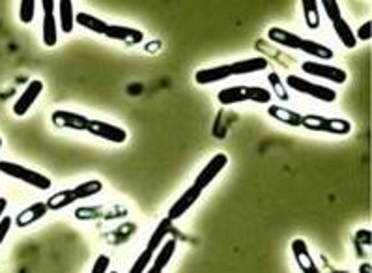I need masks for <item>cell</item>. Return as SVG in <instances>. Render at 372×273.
I'll use <instances>...</instances> for the list:
<instances>
[{"label":"cell","mask_w":372,"mask_h":273,"mask_svg":"<svg viewBox=\"0 0 372 273\" xmlns=\"http://www.w3.org/2000/svg\"><path fill=\"white\" fill-rule=\"evenodd\" d=\"M270 60L264 56H253V59L238 60L232 64H221V66H212V68H204L198 70L195 73V83L197 85H213L219 80L229 79V77H238V75H251V73H258V71L268 70Z\"/></svg>","instance_id":"6da1fadb"},{"label":"cell","mask_w":372,"mask_h":273,"mask_svg":"<svg viewBox=\"0 0 372 273\" xmlns=\"http://www.w3.org/2000/svg\"><path fill=\"white\" fill-rule=\"evenodd\" d=\"M271 92L264 86H229L217 94V99L221 105H236V103H260V105H270Z\"/></svg>","instance_id":"7a4b0ae2"},{"label":"cell","mask_w":372,"mask_h":273,"mask_svg":"<svg viewBox=\"0 0 372 273\" xmlns=\"http://www.w3.org/2000/svg\"><path fill=\"white\" fill-rule=\"evenodd\" d=\"M169 231H170V221L165 217L160 225L155 226V231L152 232V236H150L148 243L144 247V251L138 255L135 264L131 266V269H129V273H144L150 268V264H152V260H154L155 257V253L160 251V247L163 245V241H165Z\"/></svg>","instance_id":"3957f363"},{"label":"cell","mask_w":372,"mask_h":273,"mask_svg":"<svg viewBox=\"0 0 372 273\" xmlns=\"http://www.w3.org/2000/svg\"><path fill=\"white\" fill-rule=\"evenodd\" d=\"M320 6L324 8L328 17H330L331 25H333V30H335V34L339 36L340 43H342L346 49H356L357 47L356 34H354L352 27L346 23L344 17H342L339 2H337V0H322Z\"/></svg>","instance_id":"277c9868"},{"label":"cell","mask_w":372,"mask_h":273,"mask_svg":"<svg viewBox=\"0 0 372 273\" xmlns=\"http://www.w3.org/2000/svg\"><path fill=\"white\" fill-rule=\"evenodd\" d=\"M0 172L6 174V176L21 180L27 186H32V188L40 189V191H47L53 186L51 178H47L42 172L32 171V169H27V166L23 165H17V163H11V161H0Z\"/></svg>","instance_id":"5b68a950"},{"label":"cell","mask_w":372,"mask_h":273,"mask_svg":"<svg viewBox=\"0 0 372 273\" xmlns=\"http://www.w3.org/2000/svg\"><path fill=\"white\" fill-rule=\"evenodd\" d=\"M284 85H287L288 88H292V90L299 92V94H304V96L313 97L316 102H322V103L337 102V92L333 90V88L324 85H316L313 80L301 79L299 75H287Z\"/></svg>","instance_id":"8992f818"},{"label":"cell","mask_w":372,"mask_h":273,"mask_svg":"<svg viewBox=\"0 0 372 273\" xmlns=\"http://www.w3.org/2000/svg\"><path fill=\"white\" fill-rule=\"evenodd\" d=\"M301 128L316 133H331V135H350L352 123L344 118H328L318 114H305L301 120Z\"/></svg>","instance_id":"52a82bcc"},{"label":"cell","mask_w":372,"mask_h":273,"mask_svg":"<svg viewBox=\"0 0 372 273\" xmlns=\"http://www.w3.org/2000/svg\"><path fill=\"white\" fill-rule=\"evenodd\" d=\"M301 70H304L307 75L331 80V83H335V85H344L346 80H348V73H346L342 68L331 66L328 64V62H320V60H307V62L301 64Z\"/></svg>","instance_id":"ba28073f"},{"label":"cell","mask_w":372,"mask_h":273,"mask_svg":"<svg viewBox=\"0 0 372 273\" xmlns=\"http://www.w3.org/2000/svg\"><path fill=\"white\" fill-rule=\"evenodd\" d=\"M86 131L97 137V139L109 140V142H114V145H124L128 140L126 129L118 128L114 123L103 122V120H88Z\"/></svg>","instance_id":"9c48e42d"},{"label":"cell","mask_w":372,"mask_h":273,"mask_svg":"<svg viewBox=\"0 0 372 273\" xmlns=\"http://www.w3.org/2000/svg\"><path fill=\"white\" fill-rule=\"evenodd\" d=\"M227 165H229V156H227V154H215V156L204 165L203 171L198 172L197 180H195L193 186L200 189V191H204V189L219 176V172L223 171Z\"/></svg>","instance_id":"30bf717a"},{"label":"cell","mask_w":372,"mask_h":273,"mask_svg":"<svg viewBox=\"0 0 372 273\" xmlns=\"http://www.w3.org/2000/svg\"><path fill=\"white\" fill-rule=\"evenodd\" d=\"M54 0H43V25H42V36L43 45L47 47H54L59 43V28H56V19H54Z\"/></svg>","instance_id":"8fae6325"},{"label":"cell","mask_w":372,"mask_h":273,"mask_svg":"<svg viewBox=\"0 0 372 273\" xmlns=\"http://www.w3.org/2000/svg\"><path fill=\"white\" fill-rule=\"evenodd\" d=\"M43 92V83L40 79H32L27 85V88L23 90V94L17 97V102L13 103V114L16 116H25L30 111L36 99L42 96Z\"/></svg>","instance_id":"7c38bea8"},{"label":"cell","mask_w":372,"mask_h":273,"mask_svg":"<svg viewBox=\"0 0 372 273\" xmlns=\"http://www.w3.org/2000/svg\"><path fill=\"white\" fill-rule=\"evenodd\" d=\"M88 120L85 114L73 113V111H54L51 114V122L53 126L60 129H71V131H86V126H88Z\"/></svg>","instance_id":"4fadbf2b"},{"label":"cell","mask_w":372,"mask_h":273,"mask_svg":"<svg viewBox=\"0 0 372 273\" xmlns=\"http://www.w3.org/2000/svg\"><path fill=\"white\" fill-rule=\"evenodd\" d=\"M200 195H203V191L198 188H195V186H191V188L187 189L186 193L181 195L178 200H176L172 206H170L169 214H167V219L172 223V221H178L181 217V215H186L189 210L197 204V200L200 198Z\"/></svg>","instance_id":"5bb4252c"},{"label":"cell","mask_w":372,"mask_h":273,"mask_svg":"<svg viewBox=\"0 0 372 273\" xmlns=\"http://www.w3.org/2000/svg\"><path fill=\"white\" fill-rule=\"evenodd\" d=\"M103 36L109 40H114V42L126 43V45H138V43L144 42L143 30L131 27H122V25H109Z\"/></svg>","instance_id":"9a60e30c"},{"label":"cell","mask_w":372,"mask_h":273,"mask_svg":"<svg viewBox=\"0 0 372 273\" xmlns=\"http://www.w3.org/2000/svg\"><path fill=\"white\" fill-rule=\"evenodd\" d=\"M290 247H292L294 260L298 264V268L301 269V273H320L318 266H316V262H314L313 257H311L307 241L301 240V238H296Z\"/></svg>","instance_id":"2e32d148"},{"label":"cell","mask_w":372,"mask_h":273,"mask_svg":"<svg viewBox=\"0 0 372 273\" xmlns=\"http://www.w3.org/2000/svg\"><path fill=\"white\" fill-rule=\"evenodd\" d=\"M176 253V240H167L163 241V245L160 247V251L155 253L154 260L150 264V268L144 273H163V269L167 268L174 257Z\"/></svg>","instance_id":"e0dca14e"},{"label":"cell","mask_w":372,"mask_h":273,"mask_svg":"<svg viewBox=\"0 0 372 273\" xmlns=\"http://www.w3.org/2000/svg\"><path fill=\"white\" fill-rule=\"evenodd\" d=\"M47 202H36L32 204V206L23 210V212H19L13 223H16L19 229H27V226H30L32 223H36V221L43 219V217L47 215Z\"/></svg>","instance_id":"ac0fdd59"},{"label":"cell","mask_w":372,"mask_h":273,"mask_svg":"<svg viewBox=\"0 0 372 273\" xmlns=\"http://www.w3.org/2000/svg\"><path fill=\"white\" fill-rule=\"evenodd\" d=\"M268 114H270L273 120L277 122L284 123V126H290V128H301V120H304V114L294 111V109L282 107V105H270L268 107Z\"/></svg>","instance_id":"d6986e66"},{"label":"cell","mask_w":372,"mask_h":273,"mask_svg":"<svg viewBox=\"0 0 372 273\" xmlns=\"http://www.w3.org/2000/svg\"><path fill=\"white\" fill-rule=\"evenodd\" d=\"M268 38L273 43H279L282 47L294 49V51H299V45H301V40H304L301 36H298V34L290 32V30L281 27H271L270 30H268Z\"/></svg>","instance_id":"ffe728a7"},{"label":"cell","mask_w":372,"mask_h":273,"mask_svg":"<svg viewBox=\"0 0 372 273\" xmlns=\"http://www.w3.org/2000/svg\"><path fill=\"white\" fill-rule=\"evenodd\" d=\"M75 23L79 25V27L86 28V30H90V32L94 34H100V36H103L107 30V27H109V23L103 21V19H100V17L92 16V13H86V11H80V13H77L75 16Z\"/></svg>","instance_id":"44dd1931"},{"label":"cell","mask_w":372,"mask_h":273,"mask_svg":"<svg viewBox=\"0 0 372 273\" xmlns=\"http://www.w3.org/2000/svg\"><path fill=\"white\" fill-rule=\"evenodd\" d=\"M60 11V28H62V32L64 34H71L73 32L75 27V10H73V2L71 0H60L56 2Z\"/></svg>","instance_id":"7402d4cb"},{"label":"cell","mask_w":372,"mask_h":273,"mask_svg":"<svg viewBox=\"0 0 372 273\" xmlns=\"http://www.w3.org/2000/svg\"><path fill=\"white\" fill-rule=\"evenodd\" d=\"M301 10H304V17L307 27L311 30H318L322 25L320 19V2L318 0H301Z\"/></svg>","instance_id":"603a6c76"},{"label":"cell","mask_w":372,"mask_h":273,"mask_svg":"<svg viewBox=\"0 0 372 273\" xmlns=\"http://www.w3.org/2000/svg\"><path fill=\"white\" fill-rule=\"evenodd\" d=\"M73 193L77 197V200H85V198H92L100 195L103 191V183L100 180H88V182H83L79 186H75Z\"/></svg>","instance_id":"cb8c5ba5"},{"label":"cell","mask_w":372,"mask_h":273,"mask_svg":"<svg viewBox=\"0 0 372 273\" xmlns=\"http://www.w3.org/2000/svg\"><path fill=\"white\" fill-rule=\"evenodd\" d=\"M75 200H77V197H75L73 189H64V191H59V193L51 195V197L47 198V208L56 212V210H62V208L71 206Z\"/></svg>","instance_id":"d4e9b609"},{"label":"cell","mask_w":372,"mask_h":273,"mask_svg":"<svg viewBox=\"0 0 372 273\" xmlns=\"http://www.w3.org/2000/svg\"><path fill=\"white\" fill-rule=\"evenodd\" d=\"M36 16V0H21L19 2V19L25 25H30Z\"/></svg>","instance_id":"484cf974"},{"label":"cell","mask_w":372,"mask_h":273,"mask_svg":"<svg viewBox=\"0 0 372 273\" xmlns=\"http://www.w3.org/2000/svg\"><path fill=\"white\" fill-rule=\"evenodd\" d=\"M268 80H270L271 85V96L281 97V99H288V92H287V85H284V80H281L279 73H270L268 75Z\"/></svg>","instance_id":"4316f807"},{"label":"cell","mask_w":372,"mask_h":273,"mask_svg":"<svg viewBox=\"0 0 372 273\" xmlns=\"http://www.w3.org/2000/svg\"><path fill=\"white\" fill-rule=\"evenodd\" d=\"M109 268H111V258L107 257V255H100L96 258L94 266H92L90 273H109Z\"/></svg>","instance_id":"83f0119b"},{"label":"cell","mask_w":372,"mask_h":273,"mask_svg":"<svg viewBox=\"0 0 372 273\" xmlns=\"http://www.w3.org/2000/svg\"><path fill=\"white\" fill-rule=\"evenodd\" d=\"M371 28H372V23L371 21H365L361 25V27L357 28V34H356V40L357 42H359V40H361V42H368V40H371Z\"/></svg>","instance_id":"f1b7e54d"},{"label":"cell","mask_w":372,"mask_h":273,"mask_svg":"<svg viewBox=\"0 0 372 273\" xmlns=\"http://www.w3.org/2000/svg\"><path fill=\"white\" fill-rule=\"evenodd\" d=\"M11 225H13V219L8 217V215H4V217L0 219V245L4 243L6 236H8V232H10Z\"/></svg>","instance_id":"f546056e"},{"label":"cell","mask_w":372,"mask_h":273,"mask_svg":"<svg viewBox=\"0 0 372 273\" xmlns=\"http://www.w3.org/2000/svg\"><path fill=\"white\" fill-rule=\"evenodd\" d=\"M6 208H8V200L4 197H0V219H2V215H4Z\"/></svg>","instance_id":"4dcf8cb0"},{"label":"cell","mask_w":372,"mask_h":273,"mask_svg":"<svg viewBox=\"0 0 372 273\" xmlns=\"http://www.w3.org/2000/svg\"><path fill=\"white\" fill-rule=\"evenodd\" d=\"M359 273H371V264H361V266H359Z\"/></svg>","instance_id":"1f68e13d"},{"label":"cell","mask_w":372,"mask_h":273,"mask_svg":"<svg viewBox=\"0 0 372 273\" xmlns=\"http://www.w3.org/2000/svg\"><path fill=\"white\" fill-rule=\"evenodd\" d=\"M0 148H2V139H0Z\"/></svg>","instance_id":"d6a6232c"},{"label":"cell","mask_w":372,"mask_h":273,"mask_svg":"<svg viewBox=\"0 0 372 273\" xmlns=\"http://www.w3.org/2000/svg\"><path fill=\"white\" fill-rule=\"evenodd\" d=\"M111 273H118V272H111Z\"/></svg>","instance_id":"836d02e7"}]
</instances>
